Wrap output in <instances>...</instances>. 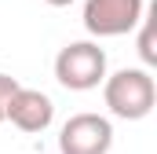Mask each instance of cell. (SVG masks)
<instances>
[{"label":"cell","mask_w":157,"mask_h":154,"mask_svg":"<svg viewBox=\"0 0 157 154\" xmlns=\"http://www.w3.org/2000/svg\"><path fill=\"white\" fill-rule=\"evenodd\" d=\"M102 103L121 121H143L157 107V84L146 66H124L102 77Z\"/></svg>","instance_id":"obj_1"},{"label":"cell","mask_w":157,"mask_h":154,"mask_svg":"<svg viewBox=\"0 0 157 154\" xmlns=\"http://www.w3.org/2000/svg\"><path fill=\"white\" fill-rule=\"evenodd\" d=\"M106 77V51L95 40H73L55 55V81L70 92H91Z\"/></svg>","instance_id":"obj_2"},{"label":"cell","mask_w":157,"mask_h":154,"mask_svg":"<svg viewBox=\"0 0 157 154\" xmlns=\"http://www.w3.org/2000/svg\"><path fill=\"white\" fill-rule=\"evenodd\" d=\"M146 15V0H84V30L91 37H124Z\"/></svg>","instance_id":"obj_3"},{"label":"cell","mask_w":157,"mask_h":154,"mask_svg":"<svg viewBox=\"0 0 157 154\" xmlns=\"http://www.w3.org/2000/svg\"><path fill=\"white\" fill-rule=\"evenodd\" d=\"M113 147V125L102 114H73L59 128V154H110Z\"/></svg>","instance_id":"obj_4"},{"label":"cell","mask_w":157,"mask_h":154,"mask_svg":"<svg viewBox=\"0 0 157 154\" xmlns=\"http://www.w3.org/2000/svg\"><path fill=\"white\" fill-rule=\"evenodd\" d=\"M4 121H11L18 132H44L51 121H55V103H51V95L48 92H40V88H15L11 92V99H7V107H4Z\"/></svg>","instance_id":"obj_5"},{"label":"cell","mask_w":157,"mask_h":154,"mask_svg":"<svg viewBox=\"0 0 157 154\" xmlns=\"http://www.w3.org/2000/svg\"><path fill=\"white\" fill-rule=\"evenodd\" d=\"M135 30H139V59H143V66L150 70V66H157V44H154V15H143Z\"/></svg>","instance_id":"obj_6"},{"label":"cell","mask_w":157,"mask_h":154,"mask_svg":"<svg viewBox=\"0 0 157 154\" xmlns=\"http://www.w3.org/2000/svg\"><path fill=\"white\" fill-rule=\"evenodd\" d=\"M18 88V81L11 74H0V121H4V107H7V99H11V92Z\"/></svg>","instance_id":"obj_7"},{"label":"cell","mask_w":157,"mask_h":154,"mask_svg":"<svg viewBox=\"0 0 157 154\" xmlns=\"http://www.w3.org/2000/svg\"><path fill=\"white\" fill-rule=\"evenodd\" d=\"M44 4H51V7H70L73 0H44Z\"/></svg>","instance_id":"obj_8"}]
</instances>
